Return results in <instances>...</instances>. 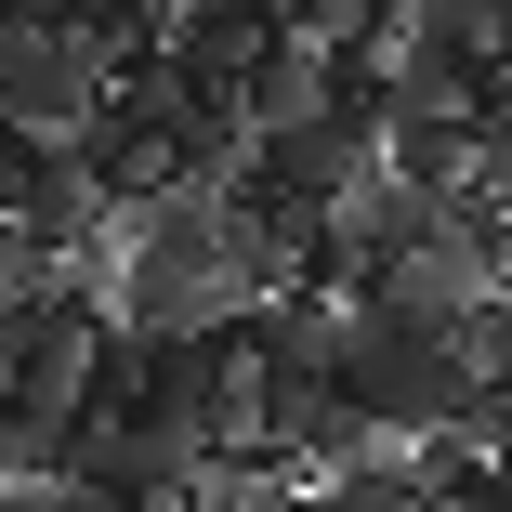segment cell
I'll use <instances>...</instances> for the list:
<instances>
[{
	"label": "cell",
	"instance_id": "cell-1",
	"mask_svg": "<svg viewBox=\"0 0 512 512\" xmlns=\"http://www.w3.org/2000/svg\"><path fill=\"white\" fill-rule=\"evenodd\" d=\"M106 316L145 329V342H184V329L250 316V302H237V197H224V184H158V197L119 211Z\"/></svg>",
	"mask_w": 512,
	"mask_h": 512
},
{
	"label": "cell",
	"instance_id": "cell-2",
	"mask_svg": "<svg viewBox=\"0 0 512 512\" xmlns=\"http://www.w3.org/2000/svg\"><path fill=\"white\" fill-rule=\"evenodd\" d=\"M355 421L381 434V447H447L460 434V407L486 394V368H473V329H447V316H421V302H394V289H368L355 302V342H342V381H329Z\"/></svg>",
	"mask_w": 512,
	"mask_h": 512
},
{
	"label": "cell",
	"instance_id": "cell-3",
	"mask_svg": "<svg viewBox=\"0 0 512 512\" xmlns=\"http://www.w3.org/2000/svg\"><path fill=\"white\" fill-rule=\"evenodd\" d=\"M119 106V66L106 40H79V27H0V119H14L27 145H79L92 119Z\"/></svg>",
	"mask_w": 512,
	"mask_h": 512
},
{
	"label": "cell",
	"instance_id": "cell-4",
	"mask_svg": "<svg viewBox=\"0 0 512 512\" xmlns=\"http://www.w3.org/2000/svg\"><path fill=\"white\" fill-rule=\"evenodd\" d=\"M250 184L276 197V211H302V224H342L355 197L381 184V132L342 119V106L302 119V132H263V145H250Z\"/></svg>",
	"mask_w": 512,
	"mask_h": 512
},
{
	"label": "cell",
	"instance_id": "cell-5",
	"mask_svg": "<svg viewBox=\"0 0 512 512\" xmlns=\"http://www.w3.org/2000/svg\"><path fill=\"white\" fill-rule=\"evenodd\" d=\"M289 40V14L276 0H197V14L171 27V66L184 79H211V92H250V66Z\"/></svg>",
	"mask_w": 512,
	"mask_h": 512
},
{
	"label": "cell",
	"instance_id": "cell-6",
	"mask_svg": "<svg viewBox=\"0 0 512 512\" xmlns=\"http://www.w3.org/2000/svg\"><path fill=\"white\" fill-rule=\"evenodd\" d=\"M381 171H394V184H421L434 211H447V197L486 184V132H473V119H394V132H381Z\"/></svg>",
	"mask_w": 512,
	"mask_h": 512
},
{
	"label": "cell",
	"instance_id": "cell-7",
	"mask_svg": "<svg viewBox=\"0 0 512 512\" xmlns=\"http://www.w3.org/2000/svg\"><path fill=\"white\" fill-rule=\"evenodd\" d=\"M237 106H250V145H263V132H302V119H329V40H302V27H289V40L250 66Z\"/></svg>",
	"mask_w": 512,
	"mask_h": 512
},
{
	"label": "cell",
	"instance_id": "cell-8",
	"mask_svg": "<svg viewBox=\"0 0 512 512\" xmlns=\"http://www.w3.org/2000/svg\"><path fill=\"white\" fill-rule=\"evenodd\" d=\"M53 289H66V263H53L27 224H0V329H14V316H40Z\"/></svg>",
	"mask_w": 512,
	"mask_h": 512
},
{
	"label": "cell",
	"instance_id": "cell-9",
	"mask_svg": "<svg viewBox=\"0 0 512 512\" xmlns=\"http://www.w3.org/2000/svg\"><path fill=\"white\" fill-rule=\"evenodd\" d=\"M40 158H53V145H27L14 119H0V224H14V211H27V184H40Z\"/></svg>",
	"mask_w": 512,
	"mask_h": 512
},
{
	"label": "cell",
	"instance_id": "cell-10",
	"mask_svg": "<svg viewBox=\"0 0 512 512\" xmlns=\"http://www.w3.org/2000/svg\"><path fill=\"white\" fill-rule=\"evenodd\" d=\"M473 368H486V381H512V289L473 316Z\"/></svg>",
	"mask_w": 512,
	"mask_h": 512
},
{
	"label": "cell",
	"instance_id": "cell-11",
	"mask_svg": "<svg viewBox=\"0 0 512 512\" xmlns=\"http://www.w3.org/2000/svg\"><path fill=\"white\" fill-rule=\"evenodd\" d=\"M53 512H158V499H119V486H53Z\"/></svg>",
	"mask_w": 512,
	"mask_h": 512
},
{
	"label": "cell",
	"instance_id": "cell-12",
	"mask_svg": "<svg viewBox=\"0 0 512 512\" xmlns=\"http://www.w3.org/2000/svg\"><path fill=\"white\" fill-rule=\"evenodd\" d=\"M447 512H512V499H499V473H460V486H447Z\"/></svg>",
	"mask_w": 512,
	"mask_h": 512
},
{
	"label": "cell",
	"instance_id": "cell-13",
	"mask_svg": "<svg viewBox=\"0 0 512 512\" xmlns=\"http://www.w3.org/2000/svg\"><path fill=\"white\" fill-rule=\"evenodd\" d=\"M289 512H342V499H329V486H302V499H289Z\"/></svg>",
	"mask_w": 512,
	"mask_h": 512
},
{
	"label": "cell",
	"instance_id": "cell-14",
	"mask_svg": "<svg viewBox=\"0 0 512 512\" xmlns=\"http://www.w3.org/2000/svg\"><path fill=\"white\" fill-rule=\"evenodd\" d=\"M184 14H197V0H171V27H184Z\"/></svg>",
	"mask_w": 512,
	"mask_h": 512
},
{
	"label": "cell",
	"instance_id": "cell-15",
	"mask_svg": "<svg viewBox=\"0 0 512 512\" xmlns=\"http://www.w3.org/2000/svg\"><path fill=\"white\" fill-rule=\"evenodd\" d=\"M499 499H512V460H499Z\"/></svg>",
	"mask_w": 512,
	"mask_h": 512
}]
</instances>
